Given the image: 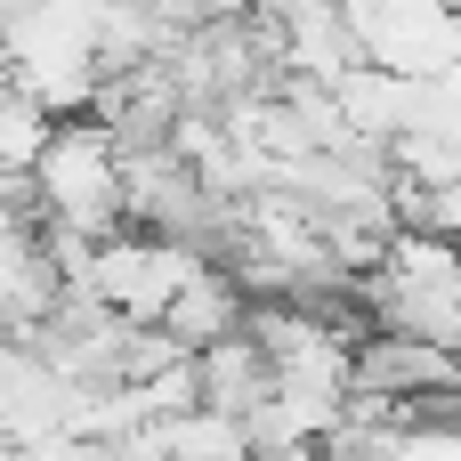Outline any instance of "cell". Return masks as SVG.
Returning <instances> with one entry per match:
<instances>
[{
    "instance_id": "2",
    "label": "cell",
    "mask_w": 461,
    "mask_h": 461,
    "mask_svg": "<svg viewBox=\"0 0 461 461\" xmlns=\"http://www.w3.org/2000/svg\"><path fill=\"white\" fill-rule=\"evenodd\" d=\"M122 138L105 122H57L41 170H32V194H41V227H65V235H89V243H113L122 227Z\"/></svg>"
},
{
    "instance_id": "4",
    "label": "cell",
    "mask_w": 461,
    "mask_h": 461,
    "mask_svg": "<svg viewBox=\"0 0 461 461\" xmlns=\"http://www.w3.org/2000/svg\"><path fill=\"white\" fill-rule=\"evenodd\" d=\"M438 389H461V357L421 348V340H389V332L357 348V397L405 405V397H438Z\"/></svg>"
},
{
    "instance_id": "9",
    "label": "cell",
    "mask_w": 461,
    "mask_h": 461,
    "mask_svg": "<svg viewBox=\"0 0 461 461\" xmlns=\"http://www.w3.org/2000/svg\"><path fill=\"white\" fill-rule=\"evenodd\" d=\"M0 16H8V8H0Z\"/></svg>"
},
{
    "instance_id": "6",
    "label": "cell",
    "mask_w": 461,
    "mask_h": 461,
    "mask_svg": "<svg viewBox=\"0 0 461 461\" xmlns=\"http://www.w3.org/2000/svg\"><path fill=\"white\" fill-rule=\"evenodd\" d=\"M194 373H203V413H227V421H251V413L276 397V365H267V348L251 340V324H243L235 340L203 348Z\"/></svg>"
},
{
    "instance_id": "5",
    "label": "cell",
    "mask_w": 461,
    "mask_h": 461,
    "mask_svg": "<svg viewBox=\"0 0 461 461\" xmlns=\"http://www.w3.org/2000/svg\"><path fill=\"white\" fill-rule=\"evenodd\" d=\"M251 324V300H243V284L227 276V259H211L186 292H178V308L162 316V332L186 348V357H203V348H219V340H235Z\"/></svg>"
},
{
    "instance_id": "8",
    "label": "cell",
    "mask_w": 461,
    "mask_h": 461,
    "mask_svg": "<svg viewBox=\"0 0 461 461\" xmlns=\"http://www.w3.org/2000/svg\"><path fill=\"white\" fill-rule=\"evenodd\" d=\"M8 105H16V73L0 65V113H8Z\"/></svg>"
},
{
    "instance_id": "3",
    "label": "cell",
    "mask_w": 461,
    "mask_h": 461,
    "mask_svg": "<svg viewBox=\"0 0 461 461\" xmlns=\"http://www.w3.org/2000/svg\"><path fill=\"white\" fill-rule=\"evenodd\" d=\"M203 267H211V251H186V243H162V235H113V243H97L89 292L122 324H162Z\"/></svg>"
},
{
    "instance_id": "1",
    "label": "cell",
    "mask_w": 461,
    "mask_h": 461,
    "mask_svg": "<svg viewBox=\"0 0 461 461\" xmlns=\"http://www.w3.org/2000/svg\"><path fill=\"white\" fill-rule=\"evenodd\" d=\"M0 65L16 73V97L41 105L49 122H89L97 113V8H8L0 16Z\"/></svg>"
},
{
    "instance_id": "7",
    "label": "cell",
    "mask_w": 461,
    "mask_h": 461,
    "mask_svg": "<svg viewBox=\"0 0 461 461\" xmlns=\"http://www.w3.org/2000/svg\"><path fill=\"white\" fill-rule=\"evenodd\" d=\"M373 284L397 292V300H454L461 308V251L438 243V235H397Z\"/></svg>"
}]
</instances>
